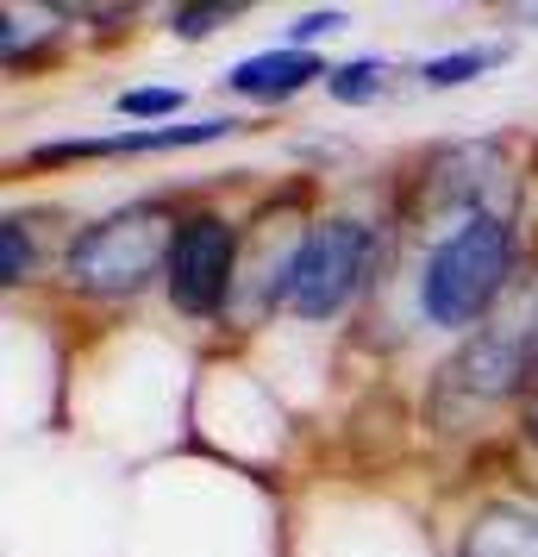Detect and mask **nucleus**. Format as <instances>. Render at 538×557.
Wrapping results in <instances>:
<instances>
[{"label":"nucleus","instance_id":"1","mask_svg":"<svg viewBox=\"0 0 538 557\" xmlns=\"http://www.w3.org/2000/svg\"><path fill=\"white\" fill-rule=\"evenodd\" d=\"M513 263V232L495 213H470L433 257L420 276V307L433 326H476L483 307L501 295Z\"/></svg>","mask_w":538,"mask_h":557},{"label":"nucleus","instance_id":"2","mask_svg":"<svg viewBox=\"0 0 538 557\" xmlns=\"http://www.w3.org/2000/svg\"><path fill=\"white\" fill-rule=\"evenodd\" d=\"M170 245H176V226L163 207H126L70 245V276L95 295H132L157 263H170Z\"/></svg>","mask_w":538,"mask_h":557},{"label":"nucleus","instance_id":"3","mask_svg":"<svg viewBox=\"0 0 538 557\" xmlns=\"http://www.w3.org/2000/svg\"><path fill=\"white\" fill-rule=\"evenodd\" d=\"M363 257H370V232L358 220H326V226H313L295 257H288V307L301 313V320H333L338 307L358 295L363 282Z\"/></svg>","mask_w":538,"mask_h":557},{"label":"nucleus","instance_id":"4","mask_svg":"<svg viewBox=\"0 0 538 557\" xmlns=\"http://www.w3.org/2000/svg\"><path fill=\"white\" fill-rule=\"evenodd\" d=\"M232 257H238V238L220 213H195L176 226V245H170V301L182 313H213L232 288Z\"/></svg>","mask_w":538,"mask_h":557},{"label":"nucleus","instance_id":"5","mask_svg":"<svg viewBox=\"0 0 538 557\" xmlns=\"http://www.w3.org/2000/svg\"><path fill=\"white\" fill-rule=\"evenodd\" d=\"M526 376V345L513 338V332H483L470 351H458L445 363V376H438V413H470V407H488L513 395Z\"/></svg>","mask_w":538,"mask_h":557},{"label":"nucleus","instance_id":"6","mask_svg":"<svg viewBox=\"0 0 538 557\" xmlns=\"http://www.w3.org/2000/svg\"><path fill=\"white\" fill-rule=\"evenodd\" d=\"M238 120H195V126H157V132H113V138H76V145H45L32 163H63V157H120V151H182V145H207L226 138Z\"/></svg>","mask_w":538,"mask_h":557},{"label":"nucleus","instance_id":"7","mask_svg":"<svg viewBox=\"0 0 538 557\" xmlns=\"http://www.w3.org/2000/svg\"><path fill=\"white\" fill-rule=\"evenodd\" d=\"M313 76H333L320 57H308V51H263V57H245L238 70L226 76V88L232 95H251V101H276V95H295V88H308Z\"/></svg>","mask_w":538,"mask_h":557},{"label":"nucleus","instance_id":"8","mask_svg":"<svg viewBox=\"0 0 538 557\" xmlns=\"http://www.w3.org/2000/svg\"><path fill=\"white\" fill-rule=\"evenodd\" d=\"M463 557H538V520L513 507H488L463 532Z\"/></svg>","mask_w":538,"mask_h":557},{"label":"nucleus","instance_id":"9","mask_svg":"<svg viewBox=\"0 0 538 557\" xmlns=\"http://www.w3.org/2000/svg\"><path fill=\"white\" fill-rule=\"evenodd\" d=\"M495 63H508V45H476V51H451V57H433V63H420V82H433V88H458V82L483 76Z\"/></svg>","mask_w":538,"mask_h":557},{"label":"nucleus","instance_id":"10","mask_svg":"<svg viewBox=\"0 0 538 557\" xmlns=\"http://www.w3.org/2000/svg\"><path fill=\"white\" fill-rule=\"evenodd\" d=\"M326 88H333V101L363 107V101H376V95L388 88V63H383V57H358V63L333 70V76H326Z\"/></svg>","mask_w":538,"mask_h":557},{"label":"nucleus","instance_id":"11","mask_svg":"<svg viewBox=\"0 0 538 557\" xmlns=\"http://www.w3.org/2000/svg\"><path fill=\"white\" fill-rule=\"evenodd\" d=\"M32 270V245H26V220L0 226V282H26Z\"/></svg>","mask_w":538,"mask_h":557},{"label":"nucleus","instance_id":"12","mask_svg":"<svg viewBox=\"0 0 538 557\" xmlns=\"http://www.w3.org/2000/svg\"><path fill=\"white\" fill-rule=\"evenodd\" d=\"M176 107H182V88H126L120 95V113H132V120H163Z\"/></svg>","mask_w":538,"mask_h":557},{"label":"nucleus","instance_id":"13","mask_svg":"<svg viewBox=\"0 0 538 557\" xmlns=\"http://www.w3.org/2000/svg\"><path fill=\"white\" fill-rule=\"evenodd\" d=\"M226 20H232V7H176V20H170V26H176L182 38H201V32L226 26Z\"/></svg>","mask_w":538,"mask_h":557},{"label":"nucleus","instance_id":"14","mask_svg":"<svg viewBox=\"0 0 538 557\" xmlns=\"http://www.w3.org/2000/svg\"><path fill=\"white\" fill-rule=\"evenodd\" d=\"M345 26V13H308V20H295V51L301 45H313V38H326V32Z\"/></svg>","mask_w":538,"mask_h":557},{"label":"nucleus","instance_id":"15","mask_svg":"<svg viewBox=\"0 0 538 557\" xmlns=\"http://www.w3.org/2000/svg\"><path fill=\"white\" fill-rule=\"evenodd\" d=\"M533 438H538V413H533Z\"/></svg>","mask_w":538,"mask_h":557}]
</instances>
